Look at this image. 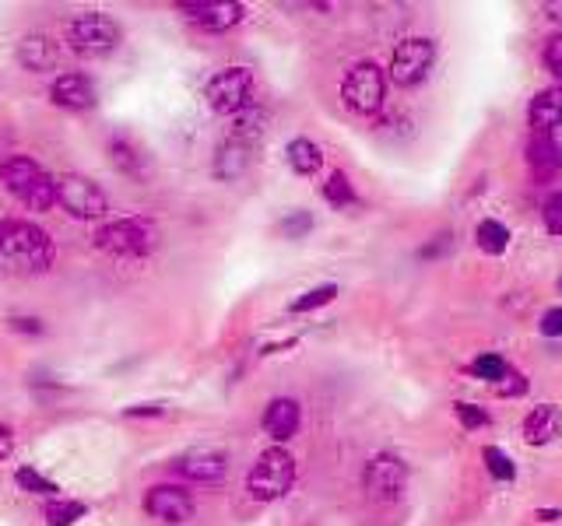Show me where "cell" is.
Segmentation results:
<instances>
[{
    "instance_id": "obj_5",
    "label": "cell",
    "mask_w": 562,
    "mask_h": 526,
    "mask_svg": "<svg viewBox=\"0 0 562 526\" xmlns=\"http://www.w3.org/2000/svg\"><path fill=\"white\" fill-rule=\"evenodd\" d=\"M387 99V74L373 60H359V64L348 67L345 81H341V102H345L348 113L355 116H373L383 109Z\"/></svg>"
},
{
    "instance_id": "obj_12",
    "label": "cell",
    "mask_w": 562,
    "mask_h": 526,
    "mask_svg": "<svg viewBox=\"0 0 562 526\" xmlns=\"http://www.w3.org/2000/svg\"><path fill=\"white\" fill-rule=\"evenodd\" d=\"M145 512L152 519H162V523H187L194 519L197 502H194V491H187L183 484H155V488L145 491Z\"/></svg>"
},
{
    "instance_id": "obj_35",
    "label": "cell",
    "mask_w": 562,
    "mask_h": 526,
    "mask_svg": "<svg viewBox=\"0 0 562 526\" xmlns=\"http://www.w3.org/2000/svg\"><path fill=\"white\" fill-rule=\"evenodd\" d=\"M8 323H11V330H15V334H32V337L46 334V323L36 320V316H11Z\"/></svg>"
},
{
    "instance_id": "obj_8",
    "label": "cell",
    "mask_w": 562,
    "mask_h": 526,
    "mask_svg": "<svg viewBox=\"0 0 562 526\" xmlns=\"http://www.w3.org/2000/svg\"><path fill=\"white\" fill-rule=\"evenodd\" d=\"M57 204L64 207L71 218L99 221L109 214V197L95 179L81 176V172H64L57 176Z\"/></svg>"
},
{
    "instance_id": "obj_16",
    "label": "cell",
    "mask_w": 562,
    "mask_h": 526,
    "mask_svg": "<svg viewBox=\"0 0 562 526\" xmlns=\"http://www.w3.org/2000/svg\"><path fill=\"white\" fill-rule=\"evenodd\" d=\"M303 425V407L292 397H274L264 411V432L278 442H289Z\"/></svg>"
},
{
    "instance_id": "obj_3",
    "label": "cell",
    "mask_w": 562,
    "mask_h": 526,
    "mask_svg": "<svg viewBox=\"0 0 562 526\" xmlns=\"http://www.w3.org/2000/svg\"><path fill=\"white\" fill-rule=\"evenodd\" d=\"M292 484H296V456L281 446L264 449L246 477V488L257 502H278L289 495Z\"/></svg>"
},
{
    "instance_id": "obj_15",
    "label": "cell",
    "mask_w": 562,
    "mask_h": 526,
    "mask_svg": "<svg viewBox=\"0 0 562 526\" xmlns=\"http://www.w3.org/2000/svg\"><path fill=\"white\" fill-rule=\"evenodd\" d=\"M173 470L183 477V481L215 484V481H225V474H229V460H225V453H187L173 463Z\"/></svg>"
},
{
    "instance_id": "obj_11",
    "label": "cell",
    "mask_w": 562,
    "mask_h": 526,
    "mask_svg": "<svg viewBox=\"0 0 562 526\" xmlns=\"http://www.w3.org/2000/svg\"><path fill=\"white\" fill-rule=\"evenodd\" d=\"M180 15L194 29L218 36V32H229L246 22V4H236V0H190V4H180Z\"/></svg>"
},
{
    "instance_id": "obj_31",
    "label": "cell",
    "mask_w": 562,
    "mask_h": 526,
    "mask_svg": "<svg viewBox=\"0 0 562 526\" xmlns=\"http://www.w3.org/2000/svg\"><path fill=\"white\" fill-rule=\"evenodd\" d=\"M278 228H281V235H285V239H303V235L313 228V218L306 211H292V214H285V218H281Z\"/></svg>"
},
{
    "instance_id": "obj_6",
    "label": "cell",
    "mask_w": 562,
    "mask_h": 526,
    "mask_svg": "<svg viewBox=\"0 0 562 526\" xmlns=\"http://www.w3.org/2000/svg\"><path fill=\"white\" fill-rule=\"evenodd\" d=\"M95 246L109 256H120V260H141V256L152 253L155 232L145 218H120V221H102L95 228Z\"/></svg>"
},
{
    "instance_id": "obj_20",
    "label": "cell",
    "mask_w": 562,
    "mask_h": 526,
    "mask_svg": "<svg viewBox=\"0 0 562 526\" xmlns=\"http://www.w3.org/2000/svg\"><path fill=\"white\" fill-rule=\"evenodd\" d=\"M285 162H289V169L299 172V176H313V172L324 169V151H320V144H313L310 137H292V141L285 144Z\"/></svg>"
},
{
    "instance_id": "obj_22",
    "label": "cell",
    "mask_w": 562,
    "mask_h": 526,
    "mask_svg": "<svg viewBox=\"0 0 562 526\" xmlns=\"http://www.w3.org/2000/svg\"><path fill=\"white\" fill-rule=\"evenodd\" d=\"M109 162H113V169L123 172V176H134V179L145 176V155H141V148L123 134L109 137Z\"/></svg>"
},
{
    "instance_id": "obj_10",
    "label": "cell",
    "mask_w": 562,
    "mask_h": 526,
    "mask_svg": "<svg viewBox=\"0 0 562 526\" xmlns=\"http://www.w3.org/2000/svg\"><path fill=\"white\" fill-rule=\"evenodd\" d=\"M436 60V43L426 36H411L401 39L394 46V57H390V81L397 88H415L426 81L429 67Z\"/></svg>"
},
{
    "instance_id": "obj_30",
    "label": "cell",
    "mask_w": 562,
    "mask_h": 526,
    "mask_svg": "<svg viewBox=\"0 0 562 526\" xmlns=\"http://www.w3.org/2000/svg\"><path fill=\"white\" fill-rule=\"evenodd\" d=\"M471 372H475L478 379H489V383H499V379L506 376V362L499 355H478L475 362H471Z\"/></svg>"
},
{
    "instance_id": "obj_26",
    "label": "cell",
    "mask_w": 562,
    "mask_h": 526,
    "mask_svg": "<svg viewBox=\"0 0 562 526\" xmlns=\"http://www.w3.org/2000/svg\"><path fill=\"white\" fill-rule=\"evenodd\" d=\"M15 484H18L22 491H29V495H39V498H53V495L60 491L57 481H50L46 474H39V470L29 467V463L15 470Z\"/></svg>"
},
{
    "instance_id": "obj_2",
    "label": "cell",
    "mask_w": 562,
    "mask_h": 526,
    "mask_svg": "<svg viewBox=\"0 0 562 526\" xmlns=\"http://www.w3.org/2000/svg\"><path fill=\"white\" fill-rule=\"evenodd\" d=\"M0 183L8 186L11 197L25 204L29 211H50L57 204V176L43 169L36 158L29 155H8L0 162Z\"/></svg>"
},
{
    "instance_id": "obj_18",
    "label": "cell",
    "mask_w": 562,
    "mask_h": 526,
    "mask_svg": "<svg viewBox=\"0 0 562 526\" xmlns=\"http://www.w3.org/2000/svg\"><path fill=\"white\" fill-rule=\"evenodd\" d=\"M527 127L531 134H552L555 127H562V85L541 88L527 106Z\"/></svg>"
},
{
    "instance_id": "obj_14",
    "label": "cell",
    "mask_w": 562,
    "mask_h": 526,
    "mask_svg": "<svg viewBox=\"0 0 562 526\" xmlns=\"http://www.w3.org/2000/svg\"><path fill=\"white\" fill-rule=\"evenodd\" d=\"M50 99H53V106H60V109L85 113V109L95 106V85H92V78H88V74L67 71L50 85Z\"/></svg>"
},
{
    "instance_id": "obj_36",
    "label": "cell",
    "mask_w": 562,
    "mask_h": 526,
    "mask_svg": "<svg viewBox=\"0 0 562 526\" xmlns=\"http://www.w3.org/2000/svg\"><path fill=\"white\" fill-rule=\"evenodd\" d=\"M541 334H545V337H559L562 334V306L548 309V313L541 316Z\"/></svg>"
},
{
    "instance_id": "obj_29",
    "label": "cell",
    "mask_w": 562,
    "mask_h": 526,
    "mask_svg": "<svg viewBox=\"0 0 562 526\" xmlns=\"http://www.w3.org/2000/svg\"><path fill=\"white\" fill-rule=\"evenodd\" d=\"M482 456H485V463H489V474L496 477V481H513V474H517V470H513V460L503 453V449L485 446Z\"/></svg>"
},
{
    "instance_id": "obj_27",
    "label": "cell",
    "mask_w": 562,
    "mask_h": 526,
    "mask_svg": "<svg viewBox=\"0 0 562 526\" xmlns=\"http://www.w3.org/2000/svg\"><path fill=\"white\" fill-rule=\"evenodd\" d=\"M260 130H264V109H260L257 102H253L250 109H243L239 116H232V141L250 144Z\"/></svg>"
},
{
    "instance_id": "obj_28",
    "label": "cell",
    "mask_w": 562,
    "mask_h": 526,
    "mask_svg": "<svg viewBox=\"0 0 562 526\" xmlns=\"http://www.w3.org/2000/svg\"><path fill=\"white\" fill-rule=\"evenodd\" d=\"M334 299H338V285H317L306 295H299V299H292L289 313H313V309H320V306H331Z\"/></svg>"
},
{
    "instance_id": "obj_1",
    "label": "cell",
    "mask_w": 562,
    "mask_h": 526,
    "mask_svg": "<svg viewBox=\"0 0 562 526\" xmlns=\"http://www.w3.org/2000/svg\"><path fill=\"white\" fill-rule=\"evenodd\" d=\"M57 260L53 239L32 221H0V271L8 274H43Z\"/></svg>"
},
{
    "instance_id": "obj_25",
    "label": "cell",
    "mask_w": 562,
    "mask_h": 526,
    "mask_svg": "<svg viewBox=\"0 0 562 526\" xmlns=\"http://www.w3.org/2000/svg\"><path fill=\"white\" fill-rule=\"evenodd\" d=\"M320 193H324V200H327V204H331V207H338V211H341V207H352L355 200H359V197H355V186L348 183V176H345V172H341V169L327 172V179H324V190H320Z\"/></svg>"
},
{
    "instance_id": "obj_23",
    "label": "cell",
    "mask_w": 562,
    "mask_h": 526,
    "mask_svg": "<svg viewBox=\"0 0 562 526\" xmlns=\"http://www.w3.org/2000/svg\"><path fill=\"white\" fill-rule=\"evenodd\" d=\"M88 516L85 502H64V498H46L43 505V523L46 526H74L78 519Z\"/></svg>"
},
{
    "instance_id": "obj_9",
    "label": "cell",
    "mask_w": 562,
    "mask_h": 526,
    "mask_svg": "<svg viewBox=\"0 0 562 526\" xmlns=\"http://www.w3.org/2000/svg\"><path fill=\"white\" fill-rule=\"evenodd\" d=\"M408 488V463L394 453H376L362 467V491L369 502H397Z\"/></svg>"
},
{
    "instance_id": "obj_34",
    "label": "cell",
    "mask_w": 562,
    "mask_h": 526,
    "mask_svg": "<svg viewBox=\"0 0 562 526\" xmlns=\"http://www.w3.org/2000/svg\"><path fill=\"white\" fill-rule=\"evenodd\" d=\"M541 60H545V67L555 74V78H562V32H555V36L548 39Z\"/></svg>"
},
{
    "instance_id": "obj_7",
    "label": "cell",
    "mask_w": 562,
    "mask_h": 526,
    "mask_svg": "<svg viewBox=\"0 0 562 526\" xmlns=\"http://www.w3.org/2000/svg\"><path fill=\"white\" fill-rule=\"evenodd\" d=\"M204 102L218 116H239L253 106V71L250 67H225L204 85Z\"/></svg>"
},
{
    "instance_id": "obj_39",
    "label": "cell",
    "mask_w": 562,
    "mask_h": 526,
    "mask_svg": "<svg viewBox=\"0 0 562 526\" xmlns=\"http://www.w3.org/2000/svg\"><path fill=\"white\" fill-rule=\"evenodd\" d=\"M545 11H548V18H552L555 25H562V4H548Z\"/></svg>"
},
{
    "instance_id": "obj_33",
    "label": "cell",
    "mask_w": 562,
    "mask_h": 526,
    "mask_svg": "<svg viewBox=\"0 0 562 526\" xmlns=\"http://www.w3.org/2000/svg\"><path fill=\"white\" fill-rule=\"evenodd\" d=\"M454 414H457V421H461L464 428H471V432H475V428H485L489 425V414L482 411V407H475V404H454Z\"/></svg>"
},
{
    "instance_id": "obj_37",
    "label": "cell",
    "mask_w": 562,
    "mask_h": 526,
    "mask_svg": "<svg viewBox=\"0 0 562 526\" xmlns=\"http://www.w3.org/2000/svg\"><path fill=\"white\" fill-rule=\"evenodd\" d=\"M127 418H162L166 414V407L162 404H134V407H127Z\"/></svg>"
},
{
    "instance_id": "obj_21",
    "label": "cell",
    "mask_w": 562,
    "mask_h": 526,
    "mask_svg": "<svg viewBox=\"0 0 562 526\" xmlns=\"http://www.w3.org/2000/svg\"><path fill=\"white\" fill-rule=\"evenodd\" d=\"M246 169H250V144L232 141L229 137L215 155V176L222 179V183H232V179H239Z\"/></svg>"
},
{
    "instance_id": "obj_19",
    "label": "cell",
    "mask_w": 562,
    "mask_h": 526,
    "mask_svg": "<svg viewBox=\"0 0 562 526\" xmlns=\"http://www.w3.org/2000/svg\"><path fill=\"white\" fill-rule=\"evenodd\" d=\"M562 435V411L555 404L534 407L524 418V442L527 446H548L552 439Z\"/></svg>"
},
{
    "instance_id": "obj_24",
    "label": "cell",
    "mask_w": 562,
    "mask_h": 526,
    "mask_svg": "<svg viewBox=\"0 0 562 526\" xmlns=\"http://www.w3.org/2000/svg\"><path fill=\"white\" fill-rule=\"evenodd\" d=\"M475 242L482 253L499 256V253H506V246H510V228H506L503 221L485 218V221H478V228H475Z\"/></svg>"
},
{
    "instance_id": "obj_13",
    "label": "cell",
    "mask_w": 562,
    "mask_h": 526,
    "mask_svg": "<svg viewBox=\"0 0 562 526\" xmlns=\"http://www.w3.org/2000/svg\"><path fill=\"white\" fill-rule=\"evenodd\" d=\"M527 158V172H531L534 183H548L562 172V148L552 134H531L524 148Z\"/></svg>"
},
{
    "instance_id": "obj_4",
    "label": "cell",
    "mask_w": 562,
    "mask_h": 526,
    "mask_svg": "<svg viewBox=\"0 0 562 526\" xmlns=\"http://www.w3.org/2000/svg\"><path fill=\"white\" fill-rule=\"evenodd\" d=\"M64 39L71 46V53H78V57L102 60L120 46V25L109 15H102V11H85L74 22H67Z\"/></svg>"
},
{
    "instance_id": "obj_38",
    "label": "cell",
    "mask_w": 562,
    "mask_h": 526,
    "mask_svg": "<svg viewBox=\"0 0 562 526\" xmlns=\"http://www.w3.org/2000/svg\"><path fill=\"white\" fill-rule=\"evenodd\" d=\"M11 453H15V435L8 425H0V460H8Z\"/></svg>"
},
{
    "instance_id": "obj_32",
    "label": "cell",
    "mask_w": 562,
    "mask_h": 526,
    "mask_svg": "<svg viewBox=\"0 0 562 526\" xmlns=\"http://www.w3.org/2000/svg\"><path fill=\"white\" fill-rule=\"evenodd\" d=\"M541 218H545V228L552 235H562V190L552 193V197L545 200V207H541Z\"/></svg>"
},
{
    "instance_id": "obj_40",
    "label": "cell",
    "mask_w": 562,
    "mask_h": 526,
    "mask_svg": "<svg viewBox=\"0 0 562 526\" xmlns=\"http://www.w3.org/2000/svg\"><path fill=\"white\" fill-rule=\"evenodd\" d=\"M0 151H8V130L0 127Z\"/></svg>"
},
{
    "instance_id": "obj_17",
    "label": "cell",
    "mask_w": 562,
    "mask_h": 526,
    "mask_svg": "<svg viewBox=\"0 0 562 526\" xmlns=\"http://www.w3.org/2000/svg\"><path fill=\"white\" fill-rule=\"evenodd\" d=\"M57 60H60L57 43H53L50 36H43V32H29V36L18 39V64H22L29 74L53 71Z\"/></svg>"
}]
</instances>
